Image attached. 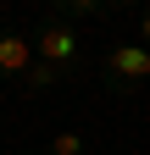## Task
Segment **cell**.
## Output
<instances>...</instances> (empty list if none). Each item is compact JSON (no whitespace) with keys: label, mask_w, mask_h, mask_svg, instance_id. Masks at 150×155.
Wrapping results in <instances>:
<instances>
[{"label":"cell","mask_w":150,"mask_h":155,"mask_svg":"<svg viewBox=\"0 0 150 155\" xmlns=\"http://www.w3.org/2000/svg\"><path fill=\"white\" fill-rule=\"evenodd\" d=\"M111 6H122V11H128V6H139V0H111Z\"/></svg>","instance_id":"8"},{"label":"cell","mask_w":150,"mask_h":155,"mask_svg":"<svg viewBox=\"0 0 150 155\" xmlns=\"http://www.w3.org/2000/svg\"><path fill=\"white\" fill-rule=\"evenodd\" d=\"M33 45H39V61H50L56 72H72V67L84 61V39H78V28H72L67 17L45 22L39 33H33Z\"/></svg>","instance_id":"1"},{"label":"cell","mask_w":150,"mask_h":155,"mask_svg":"<svg viewBox=\"0 0 150 155\" xmlns=\"http://www.w3.org/2000/svg\"><path fill=\"white\" fill-rule=\"evenodd\" d=\"M100 78H106L111 89H139L145 78H150V45H111Z\"/></svg>","instance_id":"2"},{"label":"cell","mask_w":150,"mask_h":155,"mask_svg":"<svg viewBox=\"0 0 150 155\" xmlns=\"http://www.w3.org/2000/svg\"><path fill=\"white\" fill-rule=\"evenodd\" d=\"M139 45H150V11L139 17Z\"/></svg>","instance_id":"7"},{"label":"cell","mask_w":150,"mask_h":155,"mask_svg":"<svg viewBox=\"0 0 150 155\" xmlns=\"http://www.w3.org/2000/svg\"><path fill=\"white\" fill-rule=\"evenodd\" d=\"M56 6H61V17H67V22H72V17L95 22V17H106V6H111V0H56Z\"/></svg>","instance_id":"4"},{"label":"cell","mask_w":150,"mask_h":155,"mask_svg":"<svg viewBox=\"0 0 150 155\" xmlns=\"http://www.w3.org/2000/svg\"><path fill=\"white\" fill-rule=\"evenodd\" d=\"M61 78H67V72H56L50 61H33V67H28V78H22V89H33V94H39V89H56Z\"/></svg>","instance_id":"5"},{"label":"cell","mask_w":150,"mask_h":155,"mask_svg":"<svg viewBox=\"0 0 150 155\" xmlns=\"http://www.w3.org/2000/svg\"><path fill=\"white\" fill-rule=\"evenodd\" d=\"M33 61H39L33 33L28 28H0V78H17V83H22Z\"/></svg>","instance_id":"3"},{"label":"cell","mask_w":150,"mask_h":155,"mask_svg":"<svg viewBox=\"0 0 150 155\" xmlns=\"http://www.w3.org/2000/svg\"><path fill=\"white\" fill-rule=\"evenodd\" d=\"M45 155H84V133H72V127L56 133V139L45 144Z\"/></svg>","instance_id":"6"}]
</instances>
